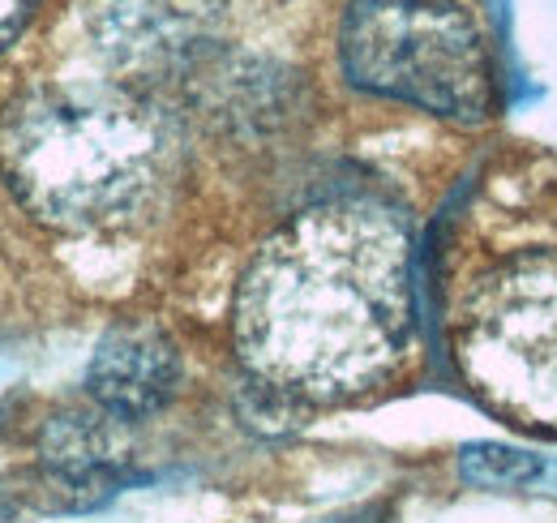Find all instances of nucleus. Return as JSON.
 Wrapping results in <instances>:
<instances>
[{"label": "nucleus", "mask_w": 557, "mask_h": 523, "mask_svg": "<svg viewBox=\"0 0 557 523\" xmlns=\"http://www.w3.org/2000/svg\"><path fill=\"white\" fill-rule=\"evenodd\" d=\"M455 356L485 408L557 434V250L488 270L459 309Z\"/></svg>", "instance_id": "nucleus-4"}, {"label": "nucleus", "mask_w": 557, "mask_h": 523, "mask_svg": "<svg viewBox=\"0 0 557 523\" xmlns=\"http://www.w3.org/2000/svg\"><path fill=\"white\" fill-rule=\"evenodd\" d=\"M168 117L125 86L44 82L0 112V177L48 228L99 232L141 215L172 181Z\"/></svg>", "instance_id": "nucleus-2"}, {"label": "nucleus", "mask_w": 557, "mask_h": 523, "mask_svg": "<svg viewBox=\"0 0 557 523\" xmlns=\"http://www.w3.org/2000/svg\"><path fill=\"white\" fill-rule=\"evenodd\" d=\"M232 0H86L99 52L129 77H168L194 65Z\"/></svg>", "instance_id": "nucleus-5"}, {"label": "nucleus", "mask_w": 557, "mask_h": 523, "mask_svg": "<svg viewBox=\"0 0 557 523\" xmlns=\"http://www.w3.org/2000/svg\"><path fill=\"white\" fill-rule=\"evenodd\" d=\"M339 61L351 86L446 121H485L493 57L463 0H348Z\"/></svg>", "instance_id": "nucleus-3"}, {"label": "nucleus", "mask_w": 557, "mask_h": 523, "mask_svg": "<svg viewBox=\"0 0 557 523\" xmlns=\"http://www.w3.org/2000/svg\"><path fill=\"white\" fill-rule=\"evenodd\" d=\"M176 387H181V352L172 335L150 318L116 323L99 339L86 369L90 403L116 416L121 425H138L163 412Z\"/></svg>", "instance_id": "nucleus-6"}, {"label": "nucleus", "mask_w": 557, "mask_h": 523, "mask_svg": "<svg viewBox=\"0 0 557 523\" xmlns=\"http://www.w3.org/2000/svg\"><path fill=\"white\" fill-rule=\"evenodd\" d=\"M412 232L382 197H331L253 254L232 343L253 387L296 403L377 391L412 343Z\"/></svg>", "instance_id": "nucleus-1"}, {"label": "nucleus", "mask_w": 557, "mask_h": 523, "mask_svg": "<svg viewBox=\"0 0 557 523\" xmlns=\"http://www.w3.org/2000/svg\"><path fill=\"white\" fill-rule=\"evenodd\" d=\"M459 472H463V481H472L481 489H523V485L541 481L545 463L528 451L502 447V442H472L459 455Z\"/></svg>", "instance_id": "nucleus-8"}, {"label": "nucleus", "mask_w": 557, "mask_h": 523, "mask_svg": "<svg viewBox=\"0 0 557 523\" xmlns=\"http://www.w3.org/2000/svg\"><path fill=\"white\" fill-rule=\"evenodd\" d=\"M39 451L61 494H73V507H95L121 485V421L103 408H73L52 416Z\"/></svg>", "instance_id": "nucleus-7"}, {"label": "nucleus", "mask_w": 557, "mask_h": 523, "mask_svg": "<svg viewBox=\"0 0 557 523\" xmlns=\"http://www.w3.org/2000/svg\"><path fill=\"white\" fill-rule=\"evenodd\" d=\"M39 0H0V52L26 31V22L35 17Z\"/></svg>", "instance_id": "nucleus-9"}]
</instances>
